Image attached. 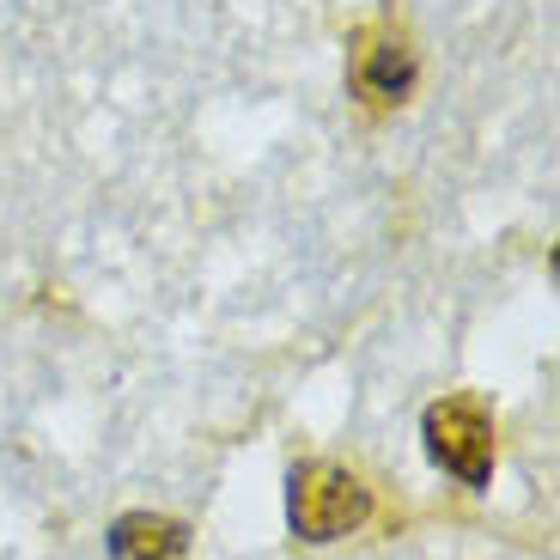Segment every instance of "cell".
I'll use <instances>...</instances> for the list:
<instances>
[{
  "label": "cell",
  "mask_w": 560,
  "mask_h": 560,
  "mask_svg": "<svg viewBox=\"0 0 560 560\" xmlns=\"http://www.w3.org/2000/svg\"><path fill=\"white\" fill-rule=\"evenodd\" d=\"M372 518V493L341 463H299L287 481V524L305 542H336Z\"/></svg>",
  "instance_id": "6da1fadb"
},
{
  "label": "cell",
  "mask_w": 560,
  "mask_h": 560,
  "mask_svg": "<svg viewBox=\"0 0 560 560\" xmlns=\"http://www.w3.org/2000/svg\"><path fill=\"white\" fill-rule=\"evenodd\" d=\"M420 433H427V457L457 476L463 488H488L493 476V420L481 402L469 396H451V402H433L427 420H420Z\"/></svg>",
  "instance_id": "7a4b0ae2"
},
{
  "label": "cell",
  "mask_w": 560,
  "mask_h": 560,
  "mask_svg": "<svg viewBox=\"0 0 560 560\" xmlns=\"http://www.w3.org/2000/svg\"><path fill=\"white\" fill-rule=\"evenodd\" d=\"M110 560H189V530L159 512H128L110 524Z\"/></svg>",
  "instance_id": "3957f363"
},
{
  "label": "cell",
  "mask_w": 560,
  "mask_h": 560,
  "mask_svg": "<svg viewBox=\"0 0 560 560\" xmlns=\"http://www.w3.org/2000/svg\"><path fill=\"white\" fill-rule=\"evenodd\" d=\"M353 80H360V92L372 104H396L415 85V61H408V49L396 37H378L360 49V68H353Z\"/></svg>",
  "instance_id": "277c9868"
}]
</instances>
